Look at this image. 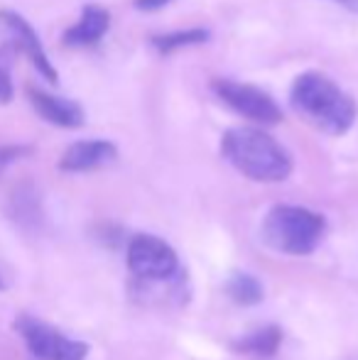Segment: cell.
<instances>
[{
  "label": "cell",
  "mask_w": 358,
  "mask_h": 360,
  "mask_svg": "<svg viewBox=\"0 0 358 360\" xmlns=\"http://www.w3.org/2000/svg\"><path fill=\"white\" fill-rule=\"evenodd\" d=\"M128 270L133 277V292L145 302H186V272L170 243L158 236L140 233L128 243Z\"/></svg>",
  "instance_id": "1"
},
{
  "label": "cell",
  "mask_w": 358,
  "mask_h": 360,
  "mask_svg": "<svg viewBox=\"0 0 358 360\" xmlns=\"http://www.w3.org/2000/svg\"><path fill=\"white\" fill-rule=\"evenodd\" d=\"M290 105L302 120L326 135H346L358 118V103L331 76L305 72L292 81Z\"/></svg>",
  "instance_id": "2"
},
{
  "label": "cell",
  "mask_w": 358,
  "mask_h": 360,
  "mask_svg": "<svg viewBox=\"0 0 358 360\" xmlns=\"http://www.w3.org/2000/svg\"><path fill=\"white\" fill-rule=\"evenodd\" d=\"M221 155L243 176L263 184H277L292 174V155L260 128H231L221 135Z\"/></svg>",
  "instance_id": "3"
},
{
  "label": "cell",
  "mask_w": 358,
  "mask_h": 360,
  "mask_svg": "<svg viewBox=\"0 0 358 360\" xmlns=\"http://www.w3.org/2000/svg\"><path fill=\"white\" fill-rule=\"evenodd\" d=\"M326 236V218L305 206L277 204L263 218V238L277 252L309 255Z\"/></svg>",
  "instance_id": "4"
},
{
  "label": "cell",
  "mask_w": 358,
  "mask_h": 360,
  "mask_svg": "<svg viewBox=\"0 0 358 360\" xmlns=\"http://www.w3.org/2000/svg\"><path fill=\"white\" fill-rule=\"evenodd\" d=\"M214 96L241 118H248L260 125H277L282 120V108L268 91L253 84H243L236 79H214L211 81Z\"/></svg>",
  "instance_id": "5"
},
{
  "label": "cell",
  "mask_w": 358,
  "mask_h": 360,
  "mask_svg": "<svg viewBox=\"0 0 358 360\" xmlns=\"http://www.w3.org/2000/svg\"><path fill=\"white\" fill-rule=\"evenodd\" d=\"M15 328L23 336L27 351L39 360H87L89 346L77 338L64 336L52 323L42 321L37 316H20Z\"/></svg>",
  "instance_id": "6"
},
{
  "label": "cell",
  "mask_w": 358,
  "mask_h": 360,
  "mask_svg": "<svg viewBox=\"0 0 358 360\" xmlns=\"http://www.w3.org/2000/svg\"><path fill=\"white\" fill-rule=\"evenodd\" d=\"M0 52L13 57L15 52L25 54L32 62V67L37 69L49 84H57L59 74L52 67L47 52H44L42 42H39L34 27L23 18V15L13 13V10H0Z\"/></svg>",
  "instance_id": "7"
},
{
  "label": "cell",
  "mask_w": 358,
  "mask_h": 360,
  "mask_svg": "<svg viewBox=\"0 0 358 360\" xmlns=\"http://www.w3.org/2000/svg\"><path fill=\"white\" fill-rule=\"evenodd\" d=\"M27 98H30V103H32L34 113L42 120H47L49 125H57V128H64V130H77L87 123L84 108L72 98L47 94V91L37 89V86H30Z\"/></svg>",
  "instance_id": "8"
},
{
  "label": "cell",
  "mask_w": 358,
  "mask_h": 360,
  "mask_svg": "<svg viewBox=\"0 0 358 360\" xmlns=\"http://www.w3.org/2000/svg\"><path fill=\"white\" fill-rule=\"evenodd\" d=\"M115 157H118V147L110 140H79L64 150L62 160H59V169L69 172V174L94 172L115 162Z\"/></svg>",
  "instance_id": "9"
},
{
  "label": "cell",
  "mask_w": 358,
  "mask_h": 360,
  "mask_svg": "<svg viewBox=\"0 0 358 360\" xmlns=\"http://www.w3.org/2000/svg\"><path fill=\"white\" fill-rule=\"evenodd\" d=\"M110 27V13L106 8H101V5L96 3H89L82 8V15H79V20L72 25V27L64 32L62 42L64 47H94L96 42H101L103 39V34L108 32Z\"/></svg>",
  "instance_id": "10"
},
{
  "label": "cell",
  "mask_w": 358,
  "mask_h": 360,
  "mask_svg": "<svg viewBox=\"0 0 358 360\" xmlns=\"http://www.w3.org/2000/svg\"><path fill=\"white\" fill-rule=\"evenodd\" d=\"M282 343V331L277 326H263L255 328V331L245 333L243 338H236L234 341V351L245 353V356H255V358H272L280 351Z\"/></svg>",
  "instance_id": "11"
},
{
  "label": "cell",
  "mask_w": 358,
  "mask_h": 360,
  "mask_svg": "<svg viewBox=\"0 0 358 360\" xmlns=\"http://www.w3.org/2000/svg\"><path fill=\"white\" fill-rule=\"evenodd\" d=\"M209 39V30L201 27H191V30H177V32H167V34H155L150 39L153 49L158 54H172L186 47H196V44H204Z\"/></svg>",
  "instance_id": "12"
},
{
  "label": "cell",
  "mask_w": 358,
  "mask_h": 360,
  "mask_svg": "<svg viewBox=\"0 0 358 360\" xmlns=\"http://www.w3.org/2000/svg\"><path fill=\"white\" fill-rule=\"evenodd\" d=\"M224 289L231 302L241 304V307H255L258 302H263V285L248 272H234L226 280Z\"/></svg>",
  "instance_id": "13"
},
{
  "label": "cell",
  "mask_w": 358,
  "mask_h": 360,
  "mask_svg": "<svg viewBox=\"0 0 358 360\" xmlns=\"http://www.w3.org/2000/svg\"><path fill=\"white\" fill-rule=\"evenodd\" d=\"M13 79H10V57L0 52V105L13 101Z\"/></svg>",
  "instance_id": "14"
},
{
  "label": "cell",
  "mask_w": 358,
  "mask_h": 360,
  "mask_svg": "<svg viewBox=\"0 0 358 360\" xmlns=\"http://www.w3.org/2000/svg\"><path fill=\"white\" fill-rule=\"evenodd\" d=\"M170 0H135V8L143 10V13H155V10L165 8Z\"/></svg>",
  "instance_id": "15"
},
{
  "label": "cell",
  "mask_w": 358,
  "mask_h": 360,
  "mask_svg": "<svg viewBox=\"0 0 358 360\" xmlns=\"http://www.w3.org/2000/svg\"><path fill=\"white\" fill-rule=\"evenodd\" d=\"M339 5H346V8H354V10H358V0H336Z\"/></svg>",
  "instance_id": "16"
},
{
  "label": "cell",
  "mask_w": 358,
  "mask_h": 360,
  "mask_svg": "<svg viewBox=\"0 0 358 360\" xmlns=\"http://www.w3.org/2000/svg\"><path fill=\"white\" fill-rule=\"evenodd\" d=\"M0 289H5V282H3V275H0Z\"/></svg>",
  "instance_id": "17"
}]
</instances>
